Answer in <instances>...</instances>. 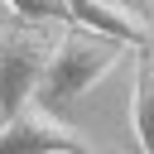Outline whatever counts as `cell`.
<instances>
[{
	"mask_svg": "<svg viewBox=\"0 0 154 154\" xmlns=\"http://www.w3.org/2000/svg\"><path fill=\"white\" fill-rule=\"evenodd\" d=\"M67 24L96 29V34L116 38V43H125L130 53L154 38L149 10H135V5H125V0H67Z\"/></svg>",
	"mask_w": 154,
	"mask_h": 154,
	"instance_id": "obj_4",
	"label": "cell"
},
{
	"mask_svg": "<svg viewBox=\"0 0 154 154\" xmlns=\"http://www.w3.org/2000/svg\"><path fill=\"white\" fill-rule=\"evenodd\" d=\"M0 154H101L87 130L48 111L43 101H29L24 111L0 120Z\"/></svg>",
	"mask_w": 154,
	"mask_h": 154,
	"instance_id": "obj_3",
	"label": "cell"
},
{
	"mask_svg": "<svg viewBox=\"0 0 154 154\" xmlns=\"http://www.w3.org/2000/svg\"><path fill=\"white\" fill-rule=\"evenodd\" d=\"M125 5H135V10H149V0H125Z\"/></svg>",
	"mask_w": 154,
	"mask_h": 154,
	"instance_id": "obj_7",
	"label": "cell"
},
{
	"mask_svg": "<svg viewBox=\"0 0 154 154\" xmlns=\"http://www.w3.org/2000/svg\"><path fill=\"white\" fill-rule=\"evenodd\" d=\"M58 34H63V24H43V19L0 24V116H14L29 101H38Z\"/></svg>",
	"mask_w": 154,
	"mask_h": 154,
	"instance_id": "obj_2",
	"label": "cell"
},
{
	"mask_svg": "<svg viewBox=\"0 0 154 154\" xmlns=\"http://www.w3.org/2000/svg\"><path fill=\"white\" fill-rule=\"evenodd\" d=\"M14 19H43V24H67V0H0Z\"/></svg>",
	"mask_w": 154,
	"mask_h": 154,
	"instance_id": "obj_6",
	"label": "cell"
},
{
	"mask_svg": "<svg viewBox=\"0 0 154 154\" xmlns=\"http://www.w3.org/2000/svg\"><path fill=\"white\" fill-rule=\"evenodd\" d=\"M130 130L140 154H154V38L135 48V91H130Z\"/></svg>",
	"mask_w": 154,
	"mask_h": 154,
	"instance_id": "obj_5",
	"label": "cell"
},
{
	"mask_svg": "<svg viewBox=\"0 0 154 154\" xmlns=\"http://www.w3.org/2000/svg\"><path fill=\"white\" fill-rule=\"evenodd\" d=\"M125 43L96 34V29H82V24H63L58 34V48L48 58V72H43V87H38V101L48 111H67L77 106L82 96H91L120 63H125Z\"/></svg>",
	"mask_w": 154,
	"mask_h": 154,
	"instance_id": "obj_1",
	"label": "cell"
}]
</instances>
